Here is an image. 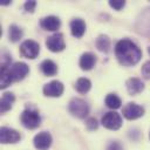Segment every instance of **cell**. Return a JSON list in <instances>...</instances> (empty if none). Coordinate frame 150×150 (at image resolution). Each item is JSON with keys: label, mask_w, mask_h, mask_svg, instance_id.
Listing matches in <instances>:
<instances>
[{"label": "cell", "mask_w": 150, "mask_h": 150, "mask_svg": "<svg viewBox=\"0 0 150 150\" xmlns=\"http://www.w3.org/2000/svg\"><path fill=\"white\" fill-rule=\"evenodd\" d=\"M115 55L121 64L129 67L136 64L141 60L142 52L138 46L131 40L122 39L115 46Z\"/></svg>", "instance_id": "6da1fadb"}, {"label": "cell", "mask_w": 150, "mask_h": 150, "mask_svg": "<svg viewBox=\"0 0 150 150\" xmlns=\"http://www.w3.org/2000/svg\"><path fill=\"white\" fill-rule=\"evenodd\" d=\"M21 123L27 129H35L41 124V116L35 108H26L21 114Z\"/></svg>", "instance_id": "7a4b0ae2"}, {"label": "cell", "mask_w": 150, "mask_h": 150, "mask_svg": "<svg viewBox=\"0 0 150 150\" xmlns=\"http://www.w3.org/2000/svg\"><path fill=\"white\" fill-rule=\"evenodd\" d=\"M68 110L73 116L77 118H84L89 112V107L84 100L75 97L70 100L68 104Z\"/></svg>", "instance_id": "3957f363"}, {"label": "cell", "mask_w": 150, "mask_h": 150, "mask_svg": "<svg viewBox=\"0 0 150 150\" xmlns=\"http://www.w3.org/2000/svg\"><path fill=\"white\" fill-rule=\"evenodd\" d=\"M101 123L104 128L109 130H117L122 125V117L116 111H109L102 116Z\"/></svg>", "instance_id": "277c9868"}, {"label": "cell", "mask_w": 150, "mask_h": 150, "mask_svg": "<svg viewBox=\"0 0 150 150\" xmlns=\"http://www.w3.org/2000/svg\"><path fill=\"white\" fill-rule=\"evenodd\" d=\"M20 53L27 59H35L40 53V46L34 40H26L20 46Z\"/></svg>", "instance_id": "5b68a950"}, {"label": "cell", "mask_w": 150, "mask_h": 150, "mask_svg": "<svg viewBox=\"0 0 150 150\" xmlns=\"http://www.w3.org/2000/svg\"><path fill=\"white\" fill-rule=\"evenodd\" d=\"M46 46L50 52L57 53V52H62L66 48V43L63 40V35L61 33H55L53 35H50L49 38H47L46 41Z\"/></svg>", "instance_id": "8992f818"}, {"label": "cell", "mask_w": 150, "mask_h": 150, "mask_svg": "<svg viewBox=\"0 0 150 150\" xmlns=\"http://www.w3.org/2000/svg\"><path fill=\"white\" fill-rule=\"evenodd\" d=\"M123 116L127 118V120H136V118H139L144 115V108L134 103V102H129L128 104H125V107L123 108V111H122Z\"/></svg>", "instance_id": "52a82bcc"}, {"label": "cell", "mask_w": 150, "mask_h": 150, "mask_svg": "<svg viewBox=\"0 0 150 150\" xmlns=\"http://www.w3.org/2000/svg\"><path fill=\"white\" fill-rule=\"evenodd\" d=\"M9 73L13 81H21L29 73V68L25 62H15L9 67Z\"/></svg>", "instance_id": "ba28073f"}, {"label": "cell", "mask_w": 150, "mask_h": 150, "mask_svg": "<svg viewBox=\"0 0 150 150\" xmlns=\"http://www.w3.org/2000/svg\"><path fill=\"white\" fill-rule=\"evenodd\" d=\"M20 139H21V136L16 130L12 128H7V127H2L0 129V142L2 144L16 143Z\"/></svg>", "instance_id": "9c48e42d"}, {"label": "cell", "mask_w": 150, "mask_h": 150, "mask_svg": "<svg viewBox=\"0 0 150 150\" xmlns=\"http://www.w3.org/2000/svg\"><path fill=\"white\" fill-rule=\"evenodd\" d=\"M52 135L47 131H41L38 135H35L33 142H34V146L38 150H48L52 145Z\"/></svg>", "instance_id": "30bf717a"}, {"label": "cell", "mask_w": 150, "mask_h": 150, "mask_svg": "<svg viewBox=\"0 0 150 150\" xmlns=\"http://www.w3.org/2000/svg\"><path fill=\"white\" fill-rule=\"evenodd\" d=\"M63 84L62 82L57 81V80H54V81H50L49 83L45 84L43 86V94L46 96H49V97H59L62 95L63 93Z\"/></svg>", "instance_id": "8fae6325"}, {"label": "cell", "mask_w": 150, "mask_h": 150, "mask_svg": "<svg viewBox=\"0 0 150 150\" xmlns=\"http://www.w3.org/2000/svg\"><path fill=\"white\" fill-rule=\"evenodd\" d=\"M40 26L45 29V30H50V32H54V30H57L61 26V21L57 16H54V15H49V16H45L40 20Z\"/></svg>", "instance_id": "7c38bea8"}, {"label": "cell", "mask_w": 150, "mask_h": 150, "mask_svg": "<svg viewBox=\"0 0 150 150\" xmlns=\"http://www.w3.org/2000/svg\"><path fill=\"white\" fill-rule=\"evenodd\" d=\"M125 86H127V90L130 95H137L144 90V83L142 82V80H139L137 77L129 79L127 81Z\"/></svg>", "instance_id": "4fadbf2b"}, {"label": "cell", "mask_w": 150, "mask_h": 150, "mask_svg": "<svg viewBox=\"0 0 150 150\" xmlns=\"http://www.w3.org/2000/svg\"><path fill=\"white\" fill-rule=\"evenodd\" d=\"M96 63V56L91 52H86L80 57V67L82 70H90Z\"/></svg>", "instance_id": "5bb4252c"}, {"label": "cell", "mask_w": 150, "mask_h": 150, "mask_svg": "<svg viewBox=\"0 0 150 150\" xmlns=\"http://www.w3.org/2000/svg\"><path fill=\"white\" fill-rule=\"evenodd\" d=\"M70 32L73 36L75 38H81L83 36L86 32V23L82 19H74L70 22Z\"/></svg>", "instance_id": "9a60e30c"}, {"label": "cell", "mask_w": 150, "mask_h": 150, "mask_svg": "<svg viewBox=\"0 0 150 150\" xmlns=\"http://www.w3.org/2000/svg\"><path fill=\"white\" fill-rule=\"evenodd\" d=\"M40 69H41V71L46 76H54L57 73V66L52 60H45V61H42L41 64H40Z\"/></svg>", "instance_id": "2e32d148"}, {"label": "cell", "mask_w": 150, "mask_h": 150, "mask_svg": "<svg viewBox=\"0 0 150 150\" xmlns=\"http://www.w3.org/2000/svg\"><path fill=\"white\" fill-rule=\"evenodd\" d=\"M14 101H15V97H14V95L12 93H8V91L2 95L1 102H0V111H1V114H5L6 111H8L12 108Z\"/></svg>", "instance_id": "e0dca14e"}, {"label": "cell", "mask_w": 150, "mask_h": 150, "mask_svg": "<svg viewBox=\"0 0 150 150\" xmlns=\"http://www.w3.org/2000/svg\"><path fill=\"white\" fill-rule=\"evenodd\" d=\"M95 45H96V48H97L100 52L108 53V52H109V48H110V40H109V38H108L107 35L101 34V35H98V38L96 39Z\"/></svg>", "instance_id": "ac0fdd59"}, {"label": "cell", "mask_w": 150, "mask_h": 150, "mask_svg": "<svg viewBox=\"0 0 150 150\" xmlns=\"http://www.w3.org/2000/svg\"><path fill=\"white\" fill-rule=\"evenodd\" d=\"M90 87H91V82H90V80H88V79H86V77H80V79L76 81V83H75V89H76L80 94H86V93H88L89 89H90Z\"/></svg>", "instance_id": "d6986e66"}, {"label": "cell", "mask_w": 150, "mask_h": 150, "mask_svg": "<svg viewBox=\"0 0 150 150\" xmlns=\"http://www.w3.org/2000/svg\"><path fill=\"white\" fill-rule=\"evenodd\" d=\"M13 82L11 73H9V68H1V73H0V88H7L11 83Z\"/></svg>", "instance_id": "ffe728a7"}, {"label": "cell", "mask_w": 150, "mask_h": 150, "mask_svg": "<svg viewBox=\"0 0 150 150\" xmlns=\"http://www.w3.org/2000/svg\"><path fill=\"white\" fill-rule=\"evenodd\" d=\"M104 102H105V105H107L108 108H110V109H118V108L121 107V104H122L121 98H120L117 95H115V94H109V95H107Z\"/></svg>", "instance_id": "44dd1931"}, {"label": "cell", "mask_w": 150, "mask_h": 150, "mask_svg": "<svg viewBox=\"0 0 150 150\" xmlns=\"http://www.w3.org/2000/svg\"><path fill=\"white\" fill-rule=\"evenodd\" d=\"M8 36H9V41L16 42L22 38V29L16 25H11L8 29Z\"/></svg>", "instance_id": "7402d4cb"}, {"label": "cell", "mask_w": 150, "mask_h": 150, "mask_svg": "<svg viewBox=\"0 0 150 150\" xmlns=\"http://www.w3.org/2000/svg\"><path fill=\"white\" fill-rule=\"evenodd\" d=\"M11 61H12V56L7 52H2L1 53V68H9Z\"/></svg>", "instance_id": "603a6c76"}, {"label": "cell", "mask_w": 150, "mask_h": 150, "mask_svg": "<svg viewBox=\"0 0 150 150\" xmlns=\"http://www.w3.org/2000/svg\"><path fill=\"white\" fill-rule=\"evenodd\" d=\"M109 6L112 7L114 9H116V11H120L125 6V1L124 0H110Z\"/></svg>", "instance_id": "cb8c5ba5"}, {"label": "cell", "mask_w": 150, "mask_h": 150, "mask_svg": "<svg viewBox=\"0 0 150 150\" xmlns=\"http://www.w3.org/2000/svg\"><path fill=\"white\" fill-rule=\"evenodd\" d=\"M141 71H142V75H143L144 79H146V80L150 79V61H146V62L142 66Z\"/></svg>", "instance_id": "d4e9b609"}, {"label": "cell", "mask_w": 150, "mask_h": 150, "mask_svg": "<svg viewBox=\"0 0 150 150\" xmlns=\"http://www.w3.org/2000/svg\"><path fill=\"white\" fill-rule=\"evenodd\" d=\"M86 125H87V128L89 130H96L97 127H98V123H97V121H96L95 117H89L87 120V122H86Z\"/></svg>", "instance_id": "484cf974"}, {"label": "cell", "mask_w": 150, "mask_h": 150, "mask_svg": "<svg viewBox=\"0 0 150 150\" xmlns=\"http://www.w3.org/2000/svg\"><path fill=\"white\" fill-rule=\"evenodd\" d=\"M23 7H25V9H26L27 12L33 13V12H34V9H35V7H36V1H35V0L26 1V2H25V5H23Z\"/></svg>", "instance_id": "4316f807"}, {"label": "cell", "mask_w": 150, "mask_h": 150, "mask_svg": "<svg viewBox=\"0 0 150 150\" xmlns=\"http://www.w3.org/2000/svg\"><path fill=\"white\" fill-rule=\"evenodd\" d=\"M107 150H123V148H122V145H121L118 142H111V143L108 145Z\"/></svg>", "instance_id": "83f0119b"}, {"label": "cell", "mask_w": 150, "mask_h": 150, "mask_svg": "<svg viewBox=\"0 0 150 150\" xmlns=\"http://www.w3.org/2000/svg\"><path fill=\"white\" fill-rule=\"evenodd\" d=\"M8 4H11V1H8V0H4V1H1V5H8Z\"/></svg>", "instance_id": "f1b7e54d"}, {"label": "cell", "mask_w": 150, "mask_h": 150, "mask_svg": "<svg viewBox=\"0 0 150 150\" xmlns=\"http://www.w3.org/2000/svg\"><path fill=\"white\" fill-rule=\"evenodd\" d=\"M149 54H150V48H149Z\"/></svg>", "instance_id": "f546056e"}, {"label": "cell", "mask_w": 150, "mask_h": 150, "mask_svg": "<svg viewBox=\"0 0 150 150\" xmlns=\"http://www.w3.org/2000/svg\"><path fill=\"white\" fill-rule=\"evenodd\" d=\"M149 138H150V134H149Z\"/></svg>", "instance_id": "4dcf8cb0"}]
</instances>
